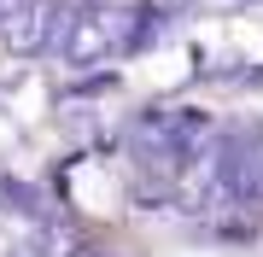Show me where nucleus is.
<instances>
[{
  "mask_svg": "<svg viewBox=\"0 0 263 257\" xmlns=\"http://www.w3.org/2000/svg\"><path fill=\"white\" fill-rule=\"evenodd\" d=\"M53 35H59V6L53 0H29V6H18L6 18V47H18V53L47 47Z\"/></svg>",
  "mask_w": 263,
  "mask_h": 257,
  "instance_id": "f257e3e1",
  "label": "nucleus"
},
{
  "mask_svg": "<svg viewBox=\"0 0 263 257\" xmlns=\"http://www.w3.org/2000/svg\"><path fill=\"white\" fill-rule=\"evenodd\" d=\"M164 6H181V0H164Z\"/></svg>",
  "mask_w": 263,
  "mask_h": 257,
  "instance_id": "f03ea898",
  "label": "nucleus"
}]
</instances>
